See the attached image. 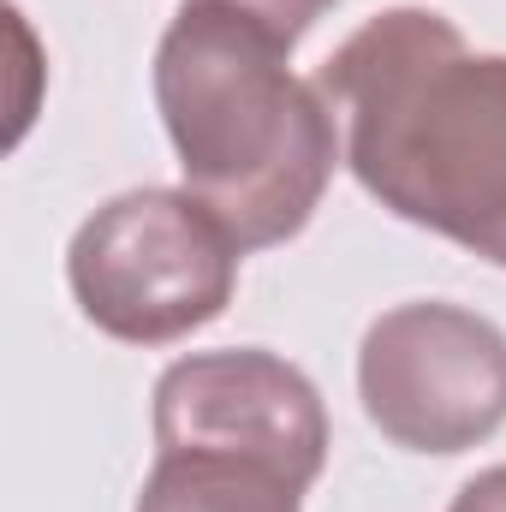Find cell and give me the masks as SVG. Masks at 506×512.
Returning <instances> with one entry per match:
<instances>
[{"label": "cell", "instance_id": "5b68a950", "mask_svg": "<svg viewBox=\"0 0 506 512\" xmlns=\"http://www.w3.org/2000/svg\"><path fill=\"white\" fill-rule=\"evenodd\" d=\"M155 447H209L286 471L310 489L328 465V405L316 382L262 346L191 352L155 382Z\"/></svg>", "mask_w": 506, "mask_h": 512}, {"label": "cell", "instance_id": "8992f818", "mask_svg": "<svg viewBox=\"0 0 506 512\" xmlns=\"http://www.w3.org/2000/svg\"><path fill=\"white\" fill-rule=\"evenodd\" d=\"M131 512H304V489L262 459L209 447H155V465Z\"/></svg>", "mask_w": 506, "mask_h": 512}, {"label": "cell", "instance_id": "52a82bcc", "mask_svg": "<svg viewBox=\"0 0 506 512\" xmlns=\"http://www.w3.org/2000/svg\"><path fill=\"white\" fill-rule=\"evenodd\" d=\"M221 6H239V12H251V18H262L274 36H286L292 48L316 30V18L322 12H334L340 0H221Z\"/></svg>", "mask_w": 506, "mask_h": 512}, {"label": "cell", "instance_id": "3957f363", "mask_svg": "<svg viewBox=\"0 0 506 512\" xmlns=\"http://www.w3.org/2000/svg\"><path fill=\"white\" fill-rule=\"evenodd\" d=\"M239 239L191 197L143 185L108 197L66 245L84 322L120 346H173L209 328L239 292Z\"/></svg>", "mask_w": 506, "mask_h": 512}, {"label": "cell", "instance_id": "277c9868", "mask_svg": "<svg viewBox=\"0 0 506 512\" xmlns=\"http://www.w3.org/2000/svg\"><path fill=\"white\" fill-rule=\"evenodd\" d=\"M358 399L405 453H471L506 423V334L447 298L393 304L364 328Z\"/></svg>", "mask_w": 506, "mask_h": 512}, {"label": "cell", "instance_id": "6da1fadb", "mask_svg": "<svg viewBox=\"0 0 506 512\" xmlns=\"http://www.w3.org/2000/svg\"><path fill=\"white\" fill-rule=\"evenodd\" d=\"M316 90L387 215L506 268V54L435 6H387L316 66Z\"/></svg>", "mask_w": 506, "mask_h": 512}, {"label": "cell", "instance_id": "ba28073f", "mask_svg": "<svg viewBox=\"0 0 506 512\" xmlns=\"http://www.w3.org/2000/svg\"><path fill=\"white\" fill-rule=\"evenodd\" d=\"M447 512H506V465H489V471L465 477L459 495L447 501Z\"/></svg>", "mask_w": 506, "mask_h": 512}, {"label": "cell", "instance_id": "7a4b0ae2", "mask_svg": "<svg viewBox=\"0 0 506 512\" xmlns=\"http://www.w3.org/2000/svg\"><path fill=\"white\" fill-rule=\"evenodd\" d=\"M149 78L185 191L239 251L298 239L346 155L316 78L292 72V42L239 6L179 0Z\"/></svg>", "mask_w": 506, "mask_h": 512}]
</instances>
